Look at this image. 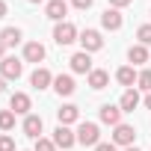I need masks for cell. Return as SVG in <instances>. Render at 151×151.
<instances>
[{
    "label": "cell",
    "mask_w": 151,
    "mask_h": 151,
    "mask_svg": "<svg viewBox=\"0 0 151 151\" xmlns=\"http://www.w3.org/2000/svg\"><path fill=\"white\" fill-rule=\"evenodd\" d=\"M53 42L56 45H71V42H77V27L74 24H68V21H59L56 27H53Z\"/></svg>",
    "instance_id": "1"
},
{
    "label": "cell",
    "mask_w": 151,
    "mask_h": 151,
    "mask_svg": "<svg viewBox=\"0 0 151 151\" xmlns=\"http://www.w3.org/2000/svg\"><path fill=\"white\" fill-rule=\"evenodd\" d=\"M0 74H3V80H18L24 74V62L15 56H3L0 59Z\"/></svg>",
    "instance_id": "2"
},
{
    "label": "cell",
    "mask_w": 151,
    "mask_h": 151,
    "mask_svg": "<svg viewBox=\"0 0 151 151\" xmlns=\"http://www.w3.org/2000/svg\"><path fill=\"white\" fill-rule=\"evenodd\" d=\"M98 139H101V130H98L95 122H83L77 127V142L80 145H98Z\"/></svg>",
    "instance_id": "3"
},
{
    "label": "cell",
    "mask_w": 151,
    "mask_h": 151,
    "mask_svg": "<svg viewBox=\"0 0 151 151\" xmlns=\"http://www.w3.org/2000/svg\"><path fill=\"white\" fill-rule=\"evenodd\" d=\"M77 42L83 45V50H86V53H92V50H101V47H104V39H101V33H98V30H83Z\"/></svg>",
    "instance_id": "4"
},
{
    "label": "cell",
    "mask_w": 151,
    "mask_h": 151,
    "mask_svg": "<svg viewBox=\"0 0 151 151\" xmlns=\"http://www.w3.org/2000/svg\"><path fill=\"white\" fill-rule=\"evenodd\" d=\"M30 107H33V101H30V95H24V92H15V95L9 98V110H12L15 116H30Z\"/></svg>",
    "instance_id": "5"
},
{
    "label": "cell",
    "mask_w": 151,
    "mask_h": 151,
    "mask_svg": "<svg viewBox=\"0 0 151 151\" xmlns=\"http://www.w3.org/2000/svg\"><path fill=\"white\" fill-rule=\"evenodd\" d=\"M133 139H136V130L130 127V124H116V130H113V142L116 145H133Z\"/></svg>",
    "instance_id": "6"
},
{
    "label": "cell",
    "mask_w": 151,
    "mask_h": 151,
    "mask_svg": "<svg viewBox=\"0 0 151 151\" xmlns=\"http://www.w3.org/2000/svg\"><path fill=\"white\" fill-rule=\"evenodd\" d=\"M53 142H56V148H71L74 142H77V133H71L68 124H59L53 130Z\"/></svg>",
    "instance_id": "7"
},
{
    "label": "cell",
    "mask_w": 151,
    "mask_h": 151,
    "mask_svg": "<svg viewBox=\"0 0 151 151\" xmlns=\"http://www.w3.org/2000/svg\"><path fill=\"white\" fill-rule=\"evenodd\" d=\"M68 62H71V71H77V74H89V71H92V56H89L86 50L74 53Z\"/></svg>",
    "instance_id": "8"
},
{
    "label": "cell",
    "mask_w": 151,
    "mask_h": 151,
    "mask_svg": "<svg viewBox=\"0 0 151 151\" xmlns=\"http://www.w3.org/2000/svg\"><path fill=\"white\" fill-rule=\"evenodd\" d=\"M45 53H47V50H45L42 42H27V45H24V59H27V62H36V65H39V62L45 59Z\"/></svg>",
    "instance_id": "9"
},
{
    "label": "cell",
    "mask_w": 151,
    "mask_h": 151,
    "mask_svg": "<svg viewBox=\"0 0 151 151\" xmlns=\"http://www.w3.org/2000/svg\"><path fill=\"white\" fill-rule=\"evenodd\" d=\"M45 12H47V18H50V21H56V24H59V21L68 15V3H65V0H50V3L45 6Z\"/></svg>",
    "instance_id": "10"
},
{
    "label": "cell",
    "mask_w": 151,
    "mask_h": 151,
    "mask_svg": "<svg viewBox=\"0 0 151 151\" xmlns=\"http://www.w3.org/2000/svg\"><path fill=\"white\" fill-rule=\"evenodd\" d=\"M122 24H124V18H122L119 9H107V12L101 15V27H104V30H122Z\"/></svg>",
    "instance_id": "11"
},
{
    "label": "cell",
    "mask_w": 151,
    "mask_h": 151,
    "mask_svg": "<svg viewBox=\"0 0 151 151\" xmlns=\"http://www.w3.org/2000/svg\"><path fill=\"white\" fill-rule=\"evenodd\" d=\"M101 122L104 124H122V107H113V104H104L101 107Z\"/></svg>",
    "instance_id": "12"
},
{
    "label": "cell",
    "mask_w": 151,
    "mask_h": 151,
    "mask_svg": "<svg viewBox=\"0 0 151 151\" xmlns=\"http://www.w3.org/2000/svg\"><path fill=\"white\" fill-rule=\"evenodd\" d=\"M30 83H33L36 89H47V86L53 83V74H50L47 68H36V71L30 74Z\"/></svg>",
    "instance_id": "13"
},
{
    "label": "cell",
    "mask_w": 151,
    "mask_h": 151,
    "mask_svg": "<svg viewBox=\"0 0 151 151\" xmlns=\"http://www.w3.org/2000/svg\"><path fill=\"white\" fill-rule=\"evenodd\" d=\"M42 127H45V124H42V116H27V119H24V133H27L30 139H39V136H42Z\"/></svg>",
    "instance_id": "14"
},
{
    "label": "cell",
    "mask_w": 151,
    "mask_h": 151,
    "mask_svg": "<svg viewBox=\"0 0 151 151\" xmlns=\"http://www.w3.org/2000/svg\"><path fill=\"white\" fill-rule=\"evenodd\" d=\"M53 89H56L59 95H71L77 86H74V77H71V74H59V77H53Z\"/></svg>",
    "instance_id": "15"
},
{
    "label": "cell",
    "mask_w": 151,
    "mask_h": 151,
    "mask_svg": "<svg viewBox=\"0 0 151 151\" xmlns=\"http://www.w3.org/2000/svg\"><path fill=\"white\" fill-rule=\"evenodd\" d=\"M77 116H80V110L74 107V104H62V107L56 110V119H59V124H71V122H77Z\"/></svg>",
    "instance_id": "16"
},
{
    "label": "cell",
    "mask_w": 151,
    "mask_h": 151,
    "mask_svg": "<svg viewBox=\"0 0 151 151\" xmlns=\"http://www.w3.org/2000/svg\"><path fill=\"white\" fill-rule=\"evenodd\" d=\"M119 107H122V113H133V110L139 107V92H136V89H127V92L122 95Z\"/></svg>",
    "instance_id": "17"
},
{
    "label": "cell",
    "mask_w": 151,
    "mask_h": 151,
    "mask_svg": "<svg viewBox=\"0 0 151 151\" xmlns=\"http://www.w3.org/2000/svg\"><path fill=\"white\" fill-rule=\"evenodd\" d=\"M136 77H139V74H136V71H133L130 65H124V68H119V71H116V80H119L122 86H127V89H133Z\"/></svg>",
    "instance_id": "18"
},
{
    "label": "cell",
    "mask_w": 151,
    "mask_h": 151,
    "mask_svg": "<svg viewBox=\"0 0 151 151\" xmlns=\"http://www.w3.org/2000/svg\"><path fill=\"white\" fill-rule=\"evenodd\" d=\"M107 83H110V74H107L104 68H92V71H89V86H92V89H104Z\"/></svg>",
    "instance_id": "19"
},
{
    "label": "cell",
    "mask_w": 151,
    "mask_h": 151,
    "mask_svg": "<svg viewBox=\"0 0 151 151\" xmlns=\"http://www.w3.org/2000/svg\"><path fill=\"white\" fill-rule=\"evenodd\" d=\"M0 42H3L6 47H15L21 42V30L18 27H3V30H0Z\"/></svg>",
    "instance_id": "20"
},
{
    "label": "cell",
    "mask_w": 151,
    "mask_h": 151,
    "mask_svg": "<svg viewBox=\"0 0 151 151\" xmlns=\"http://www.w3.org/2000/svg\"><path fill=\"white\" fill-rule=\"evenodd\" d=\"M127 59H130L133 65H142V62H148V47H145V45H133V47L127 50Z\"/></svg>",
    "instance_id": "21"
},
{
    "label": "cell",
    "mask_w": 151,
    "mask_h": 151,
    "mask_svg": "<svg viewBox=\"0 0 151 151\" xmlns=\"http://www.w3.org/2000/svg\"><path fill=\"white\" fill-rule=\"evenodd\" d=\"M15 127V113L12 110H0V130H12Z\"/></svg>",
    "instance_id": "22"
},
{
    "label": "cell",
    "mask_w": 151,
    "mask_h": 151,
    "mask_svg": "<svg viewBox=\"0 0 151 151\" xmlns=\"http://www.w3.org/2000/svg\"><path fill=\"white\" fill-rule=\"evenodd\" d=\"M136 89L151 92V71H148V68H142V71H139V77H136Z\"/></svg>",
    "instance_id": "23"
},
{
    "label": "cell",
    "mask_w": 151,
    "mask_h": 151,
    "mask_svg": "<svg viewBox=\"0 0 151 151\" xmlns=\"http://www.w3.org/2000/svg\"><path fill=\"white\" fill-rule=\"evenodd\" d=\"M33 151H56V142H53V139H45V136H39Z\"/></svg>",
    "instance_id": "24"
},
{
    "label": "cell",
    "mask_w": 151,
    "mask_h": 151,
    "mask_svg": "<svg viewBox=\"0 0 151 151\" xmlns=\"http://www.w3.org/2000/svg\"><path fill=\"white\" fill-rule=\"evenodd\" d=\"M136 39H139V45H151V24L139 27V30H136Z\"/></svg>",
    "instance_id": "25"
},
{
    "label": "cell",
    "mask_w": 151,
    "mask_h": 151,
    "mask_svg": "<svg viewBox=\"0 0 151 151\" xmlns=\"http://www.w3.org/2000/svg\"><path fill=\"white\" fill-rule=\"evenodd\" d=\"M0 151H15V139L12 136H0Z\"/></svg>",
    "instance_id": "26"
},
{
    "label": "cell",
    "mask_w": 151,
    "mask_h": 151,
    "mask_svg": "<svg viewBox=\"0 0 151 151\" xmlns=\"http://www.w3.org/2000/svg\"><path fill=\"white\" fill-rule=\"evenodd\" d=\"M95 151H119V148H116V142H98Z\"/></svg>",
    "instance_id": "27"
},
{
    "label": "cell",
    "mask_w": 151,
    "mask_h": 151,
    "mask_svg": "<svg viewBox=\"0 0 151 151\" xmlns=\"http://www.w3.org/2000/svg\"><path fill=\"white\" fill-rule=\"evenodd\" d=\"M71 3H74V6H77V9H89V6L95 3V0H71Z\"/></svg>",
    "instance_id": "28"
},
{
    "label": "cell",
    "mask_w": 151,
    "mask_h": 151,
    "mask_svg": "<svg viewBox=\"0 0 151 151\" xmlns=\"http://www.w3.org/2000/svg\"><path fill=\"white\" fill-rule=\"evenodd\" d=\"M127 3H130V0H110V6H113V9H122V6H127Z\"/></svg>",
    "instance_id": "29"
},
{
    "label": "cell",
    "mask_w": 151,
    "mask_h": 151,
    "mask_svg": "<svg viewBox=\"0 0 151 151\" xmlns=\"http://www.w3.org/2000/svg\"><path fill=\"white\" fill-rule=\"evenodd\" d=\"M6 12H9V9H6V3H3V0H0V18H3Z\"/></svg>",
    "instance_id": "30"
},
{
    "label": "cell",
    "mask_w": 151,
    "mask_h": 151,
    "mask_svg": "<svg viewBox=\"0 0 151 151\" xmlns=\"http://www.w3.org/2000/svg\"><path fill=\"white\" fill-rule=\"evenodd\" d=\"M3 92H6V80H3V77H0V95H3Z\"/></svg>",
    "instance_id": "31"
},
{
    "label": "cell",
    "mask_w": 151,
    "mask_h": 151,
    "mask_svg": "<svg viewBox=\"0 0 151 151\" xmlns=\"http://www.w3.org/2000/svg\"><path fill=\"white\" fill-rule=\"evenodd\" d=\"M145 107H148V110H151V92H148V95H145Z\"/></svg>",
    "instance_id": "32"
},
{
    "label": "cell",
    "mask_w": 151,
    "mask_h": 151,
    "mask_svg": "<svg viewBox=\"0 0 151 151\" xmlns=\"http://www.w3.org/2000/svg\"><path fill=\"white\" fill-rule=\"evenodd\" d=\"M124 151H139V148H136V145H127V148H124Z\"/></svg>",
    "instance_id": "33"
},
{
    "label": "cell",
    "mask_w": 151,
    "mask_h": 151,
    "mask_svg": "<svg viewBox=\"0 0 151 151\" xmlns=\"http://www.w3.org/2000/svg\"><path fill=\"white\" fill-rule=\"evenodd\" d=\"M3 50H6V45H3V42H0V56H3Z\"/></svg>",
    "instance_id": "34"
},
{
    "label": "cell",
    "mask_w": 151,
    "mask_h": 151,
    "mask_svg": "<svg viewBox=\"0 0 151 151\" xmlns=\"http://www.w3.org/2000/svg\"><path fill=\"white\" fill-rule=\"evenodd\" d=\"M30 3H42V0H30Z\"/></svg>",
    "instance_id": "35"
}]
</instances>
